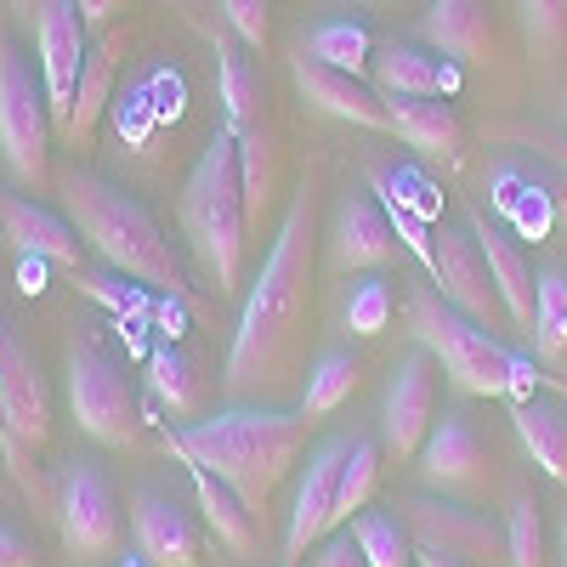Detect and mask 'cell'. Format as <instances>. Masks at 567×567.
Returning <instances> with one entry per match:
<instances>
[{"instance_id": "cell-1", "label": "cell", "mask_w": 567, "mask_h": 567, "mask_svg": "<svg viewBox=\"0 0 567 567\" xmlns=\"http://www.w3.org/2000/svg\"><path fill=\"white\" fill-rule=\"evenodd\" d=\"M318 165L301 171L290 210L278 216L272 250L245 296L239 329L227 347L221 386L233 403H261L272 409L290 398L307 374V341H312V272H318Z\"/></svg>"}, {"instance_id": "cell-2", "label": "cell", "mask_w": 567, "mask_h": 567, "mask_svg": "<svg viewBox=\"0 0 567 567\" xmlns=\"http://www.w3.org/2000/svg\"><path fill=\"white\" fill-rule=\"evenodd\" d=\"M307 432H312V420L301 409L239 403V409H221L210 420H187L176 432H165V449L187 465L210 471L216 483H227L261 516L267 499L278 494V483L290 477V465L301 460Z\"/></svg>"}, {"instance_id": "cell-3", "label": "cell", "mask_w": 567, "mask_h": 567, "mask_svg": "<svg viewBox=\"0 0 567 567\" xmlns=\"http://www.w3.org/2000/svg\"><path fill=\"white\" fill-rule=\"evenodd\" d=\"M58 194H63L74 233L114 272L148 284V290H165L171 301H187V267H182V256L165 239V227L154 221V210L142 199H131L125 187H114L97 171H80V165L58 171Z\"/></svg>"}, {"instance_id": "cell-4", "label": "cell", "mask_w": 567, "mask_h": 567, "mask_svg": "<svg viewBox=\"0 0 567 567\" xmlns=\"http://www.w3.org/2000/svg\"><path fill=\"white\" fill-rule=\"evenodd\" d=\"M176 221H182V239L187 250L199 256V267L210 272L216 296H233L245 278V250H250V216H245V182H239V148L233 136L216 131L194 171L182 182V199H176Z\"/></svg>"}, {"instance_id": "cell-5", "label": "cell", "mask_w": 567, "mask_h": 567, "mask_svg": "<svg viewBox=\"0 0 567 567\" xmlns=\"http://www.w3.org/2000/svg\"><path fill=\"white\" fill-rule=\"evenodd\" d=\"M409 336L437 358V369L449 374V386L465 392V398H511V403H523L545 381L534 358L511 352L494 329L471 323L437 290H414L409 296Z\"/></svg>"}, {"instance_id": "cell-6", "label": "cell", "mask_w": 567, "mask_h": 567, "mask_svg": "<svg viewBox=\"0 0 567 567\" xmlns=\"http://www.w3.org/2000/svg\"><path fill=\"white\" fill-rule=\"evenodd\" d=\"M52 109H45V85L23 63V52L0 34V159H7L12 182L40 187L52 176Z\"/></svg>"}, {"instance_id": "cell-7", "label": "cell", "mask_w": 567, "mask_h": 567, "mask_svg": "<svg viewBox=\"0 0 567 567\" xmlns=\"http://www.w3.org/2000/svg\"><path fill=\"white\" fill-rule=\"evenodd\" d=\"M52 516L58 539L74 561H103L120 545V499L91 460H69L52 477Z\"/></svg>"}, {"instance_id": "cell-8", "label": "cell", "mask_w": 567, "mask_h": 567, "mask_svg": "<svg viewBox=\"0 0 567 567\" xmlns=\"http://www.w3.org/2000/svg\"><path fill=\"white\" fill-rule=\"evenodd\" d=\"M69 409L91 443H103V449L136 443V392L103 352H91V347L69 352Z\"/></svg>"}, {"instance_id": "cell-9", "label": "cell", "mask_w": 567, "mask_h": 567, "mask_svg": "<svg viewBox=\"0 0 567 567\" xmlns=\"http://www.w3.org/2000/svg\"><path fill=\"white\" fill-rule=\"evenodd\" d=\"M437 358L414 347L392 363V381H386V403H381V454L392 460H414L425 449L437 425Z\"/></svg>"}, {"instance_id": "cell-10", "label": "cell", "mask_w": 567, "mask_h": 567, "mask_svg": "<svg viewBox=\"0 0 567 567\" xmlns=\"http://www.w3.org/2000/svg\"><path fill=\"white\" fill-rule=\"evenodd\" d=\"M34 52H40V85H45V109H52L58 136H69L74 114V85L85 69V18L74 0H34Z\"/></svg>"}, {"instance_id": "cell-11", "label": "cell", "mask_w": 567, "mask_h": 567, "mask_svg": "<svg viewBox=\"0 0 567 567\" xmlns=\"http://www.w3.org/2000/svg\"><path fill=\"white\" fill-rule=\"evenodd\" d=\"M403 528L414 539V550H454L477 567H494L505 561V528L488 523V511H471V505H454V499H432V494H414L398 505Z\"/></svg>"}, {"instance_id": "cell-12", "label": "cell", "mask_w": 567, "mask_h": 567, "mask_svg": "<svg viewBox=\"0 0 567 567\" xmlns=\"http://www.w3.org/2000/svg\"><path fill=\"white\" fill-rule=\"evenodd\" d=\"M398 256V233L386 205L369 194V187H352V194L336 205L323 227V261L329 272H369V267H386Z\"/></svg>"}, {"instance_id": "cell-13", "label": "cell", "mask_w": 567, "mask_h": 567, "mask_svg": "<svg viewBox=\"0 0 567 567\" xmlns=\"http://www.w3.org/2000/svg\"><path fill=\"white\" fill-rule=\"evenodd\" d=\"M432 284H437V296L449 307H460L471 323H483V329H505V301L494 290V272L477 250V239L471 233H449L437 227V267H432Z\"/></svg>"}, {"instance_id": "cell-14", "label": "cell", "mask_w": 567, "mask_h": 567, "mask_svg": "<svg viewBox=\"0 0 567 567\" xmlns=\"http://www.w3.org/2000/svg\"><path fill=\"white\" fill-rule=\"evenodd\" d=\"M347 437H323L318 454L307 460V477L296 488L290 534H284V567H296L329 528H336V494H341V465H347Z\"/></svg>"}, {"instance_id": "cell-15", "label": "cell", "mask_w": 567, "mask_h": 567, "mask_svg": "<svg viewBox=\"0 0 567 567\" xmlns=\"http://www.w3.org/2000/svg\"><path fill=\"white\" fill-rule=\"evenodd\" d=\"M369 85L381 97H454L460 91V63L425 52L420 40H374L369 58Z\"/></svg>"}, {"instance_id": "cell-16", "label": "cell", "mask_w": 567, "mask_h": 567, "mask_svg": "<svg viewBox=\"0 0 567 567\" xmlns=\"http://www.w3.org/2000/svg\"><path fill=\"white\" fill-rule=\"evenodd\" d=\"M131 539H136V556L148 567H194L199 561V523L159 488H136Z\"/></svg>"}, {"instance_id": "cell-17", "label": "cell", "mask_w": 567, "mask_h": 567, "mask_svg": "<svg viewBox=\"0 0 567 567\" xmlns=\"http://www.w3.org/2000/svg\"><path fill=\"white\" fill-rule=\"evenodd\" d=\"M414 40L449 63H494V12L488 0H432L414 23Z\"/></svg>"}, {"instance_id": "cell-18", "label": "cell", "mask_w": 567, "mask_h": 567, "mask_svg": "<svg viewBox=\"0 0 567 567\" xmlns=\"http://www.w3.org/2000/svg\"><path fill=\"white\" fill-rule=\"evenodd\" d=\"M290 74H296V91L329 120H347L358 131H392L386 125V97L374 91L363 74H347V69H323L312 58H290Z\"/></svg>"}, {"instance_id": "cell-19", "label": "cell", "mask_w": 567, "mask_h": 567, "mask_svg": "<svg viewBox=\"0 0 567 567\" xmlns=\"http://www.w3.org/2000/svg\"><path fill=\"white\" fill-rule=\"evenodd\" d=\"M386 125L420 159H432L443 171L465 165V125L449 97H386Z\"/></svg>"}, {"instance_id": "cell-20", "label": "cell", "mask_w": 567, "mask_h": 567, "mask_svg": "<svg viewBox=\"0 0 567 567\" xmlns=\"http://www.w3.org/2000/svg\"><path fill=\"white\" fill-rule=\"evenodd\" d=\"M414 460H420V477L432 488H477L488 477V443L465 414H443Z\"/></svg>"}, {"instance_id": "cell-21", "label": "cell", "mask_w": 567, "mask_h": 567, "mask_svg": "<svg viewBox=\"0 0 567 567\" xmlns=\"http://www.w3.org/2000/svg\"><path fill=\"white\" fill-rule=\"evenodd\" d=\"M0 239H12V250H23V261H52V267H69L80 272V233L74 221L40 210L18 194H0Z\"/></svg>"}, {"instance_id": "cell-22", "label": "cell", "mask_w": 567, "mask_h": 567, "mask_svg": "<svg viewBox=\"0 0 567 567\" xmlns=\"http://www.w3.org/2000/svg\"><path fill=\"white\" fill-rule=\"evenodd\" d=\"M471 239H477V250H483V261L494 272V290L505 301V318L534 336V278L539 272L528 267L523 245H516L499 221H488V210H471Z\"/></svg>"}, {"instance_id": "cell-23", "label": "cell", "mask_w": 567, "mask_h": 567, "mask_svg": "<svg viewBox=\"0 0 567 567\" xmlns=\"http://www.w3.org/2000/svg\"><path fill=\"white\" fill-rule=\"evenodd\" d=\"M233 148H239V182H245V216H250V233H261L267 216H272V205H278V182H284V148H278L272 120L239 131V136H233Z\"/></svg>"}, {"instance_id": "cell-24", "label": "cell", "mask_w": 567, "mask_h": 567, "mask_svg": "<svg viewBox=\"0 0 567 567\" xmlns=\"http://www.w3.org/2000/svg\"><path fill=\"white\" fill-rule=\"evenodd\" d=\"M511 425L545 477L567 483V409L550 398H523V403H511Z\"/></svg>"}, {"instance_id": "cell-25", "label": "cell", "mask_w": 567, "mask_h": 567, "mask_svg": "<svg viewBox=\"0 0 567 567\" xmlns=\"http://www.w3.org/2000/svg\"><path fill=\"white\" fill-rule=\"evenodd\" d=\"M216 91H221V131L227 136H239V131L267 120V85L245 63L239 45H227V40L216 45Z\"/></svg>"}, {"instance_id": "cell-26", "label": "cell", "mask_w": 567, "mask_h": 567, "mask_svg": "<svg viewBox=\"0 0 567 567\" xmlns=\"http://www.w3.org/2000/svg\"><path fill=\"white\" fill-rule=\"evenodd\" d=\"M290 58H312L323 69H347V74H363L369 80V58H374V34L358 23V18H323L312 23L296 45Z\"/></svg>"}, {"instance_id": "cell-27", "label": "cell", "mask_w": 567, "mask_h": 567, "mask_svg": "<svg viewBox=\"0 0 567 567\" xmlns=\"http://www.w3.org/2000/svg\"><path fill=\"white\" fill-rule=\"evenodd\" d=\"M114 69H120V34H103L85 45V69L74 85V114H69V142H85L97 131L103 109H109V91H114Z\"/></svg>"}, {"instance_id": "cell-28", "label": "cell", "mask_w": 567, "mask_h": 567, "mask_svg": "<svg viewBox=\"0 0 567 567\" xmlns=\"http://www.w3.org/2000/svg\"><path fill=\"white\" fill-rule=\"evenodd\" d=\"M194 471V499H199V511H205V523H210V534L227 545V550H256V511L233 494L227 483H216L210 471H199V465H187Z\"/></svg>"}, {"instance_id": "cell-29", "label": "cell", "mask_w": 567, "mask_h": 567, "mask_svg": "<svg viewBox=\"0 0 567 567\" xmlns=\"http://www.w3.org/2000/svg\"><path fill=\"white\" fill-rule=\"evenodd\" d=\"M358 381H363V363H358V352H347V347H329V352H318V363L307 369V386H301V414L318 425L323 414H336L352 392H358Z\"/></svg>"}, {"instance_id": "cell-30", "label": "cell", "mask_w": 567, "mask_h": 567, "mask_svg": "<svg viewBox=\"0 0 567 567\" xmlns=\"http://www.w3.org/2000/svg\"><path fill=\"white\" fill-rule=\"evenodd\" d=\"M534 352L539 363L567 358V267H539L534 278Z\"/></svg>"}, {"instance_id": "cell-31", "label": "cell", "mask_w": 567, "mask_h": 567, "mask_svg": "<svg viewBox=\"0 0 567 567\" xmlns=\"http://www.w3.org/2000/svg\"><path fill=\"white\" fill-rule=\"evenodd\" d=\"M148 386H154V398H159L176 420H194L199 403H205L199 363L187 358V352H176V347H159V352L148 358Z\"/></svg>"}, {"instance_id": "cell-32", "label": "cell", "mask_w": 567, "mask_h": 567, "mask_svg": "<svg viewBox=\"0 0 567 567\" xmlns=\"http://www.w3.org/2000/svg\"><path fill=\"white\" fill-rule=\"evenodd\" d=\"M347 534L358 539V550L369 556V567H414V539L403 528V516H381V511H358Z\"/></svg>"}, {"instance_id": "cell-33", "label": "cell", "mask_w": 567, "mask_h": 567, "mask_svg": "<svg viewBox=\"0 0 567 567\" xmlns=\"http://www.w3.org/2000/svg\"><path fill=\"white\" fill-rule=\"evenodd\" d=\"M374 483H381V443L352 437L347 465H341V494H336V528L352 523V516L374 499Z\"/></svg>"}, {"instance_id": "cell-34", "label": "cell", "mask_w": 567, "mask_h": 567, "mask_svg": "<svg viewBox=\"0 0 567 567\" xmlns=\"http://www.w3.org/2000/svg\"><path fill=\"white\" fill-rule=\"evenodd\" d=\"M505 567H545V516L534 494H523L505 516Z\"/></svg>"}, {"instance_id": "cell-35", "label": "cell", "mask_w": 567, "mask_h": 567, "mask_svg": "<svg viewBox=\"0 0 567 567\" xmlns=\"http://www.w3.org/2000/svg\"><path fill=\"white\" fill-rule=\"evenodd\" d=\"M494 142H505V148H528L534 159H545L561 182H567V131H550V125H528V120H511V125H488Z\"/></svg>"}, {"instance_id": "cell-36", "label": "cell", "mask_w": 567, "mask_h": 567, "mask_svg": "<svg viewBox=\"0 0 567 567\" xmlns=\"http://www.w3.org/2000/svg\"><path fill=\"white\" fill-rule=\"evenodd\" d=\"M523 29L539 63H556L567 52V0H523Z\"/></svg>"}, {"instance_id": "cell-37", "label": "cell", "mask_w": 567, "mask_h": 567, "mask_svg": "<svg viewBox=\"0 0 567 567\" xmlns=\"http://www.w3.org/2000/svg\"><path fill=\"white\" fill-rule=\"evenodd\" d=\"M392 307H398L392 301V284L386 278H363L358 290H352V301H347V329H352L358 341H374L392 323Z\"/></svg>"}, {"instance_id": "cell-38", "label": "cell", "mask_w": 567, "mask_h": 567, "mask_svg": "<svg viewBox=\"0 0 567 567\" xmlns=\"http://www.w3.org/2000/svg\"><path fill=\"white\" fill-rule=\"evenodd\" d=\"M227 29L239 34L250 52H267V40H272V12H267V0H216Z\"/></svg>"}, {"instance_id": "cell-39", "label": "cell", "mask_w": 567, "mask_h": 567, "mask_svg": "<svg viewBox=\"0 0 567 567\" xmlns=\"http://www.w3.org/2000/svg\"><path fill=\"white\" fill-rule=\"evenodd\" d=\"M312 567H369V556L358 550L352 534H336V539H318L312 545Z\"/></svg>"}, {"instance_id": "cell-40", "label": "cell", "mask_w": 567, "mask_h": 567, "mask_svg": "<svg viewBox=\"0 0 567 567\" xmlns=\"http://www.w3.org/2000/svg\"><path fill=\"white\" fill-rule=\"evenodd\" d=\"M40 556H34V545L18 534V528H7L0 523V567H34Z\"/></svg>"}, {"instance_id": "cell-41", "label": "cell", "mask_w": 567, "mask_h": 567, "mask_svg": "<svg viewBox=\"0 0 567 567\" xmlns=\"http://www.w3.org/2000/svg\"><path fill=\"white\" fill-rule=\"evenodd\" d=\"M74 7H80L85 29H109V23H114V12L125 7V0H74Z\"/></svg>"}, {"instance_id": "cell-42", "label": "cell", "mask_w": 567, "mask_h": 567, "mask_svg": "<svg viewBox=\"0 0 567 567\" xmlns=\"http://www.w3.org/2000/svg\"><path fill=\"white\" fill-rule=\"evenodd\" d=\"M414 567H477V561H465L454 550H414Z\"/></svg>"}, {"instance_id": "cell-43", "label": "cell", "mask_w": 567, "mask_h": 567, "mask_svg": "<svg viewBox=\"0 0 567 567\" xmlns=\"http://www.w3.org/2000/svg\"><path fill=\"white\" fill-rule=\"evenodd\" d=\"M12 12H18L23 23H34V0H12Z\"/></svg>"}, {"instance_id": "cell-44", "label": "cell", "mask_w": 567, "mask_h": 567, "mask_svg": "<svg viewBox=\"0 0 567 567\" xmlns=\"http://www.w3.org/2000/svg\"><path fill=\"white\" fill-rule=\"evenodd\" d=\"M561 556H567V516H561Z\"/></svg>"}, {"instance_id": "cell-45", "label": "cell", "mask_w": 567, "mask_h": 567, "mask_svg": "<svg viewBox=\"0 0 567 567\" xmlns=\"http://www.w3.org/2000/svg\"><path fill=\"white\" fill-rule=\"evenodd\" d=\"M358 7H386V0H358Z\"/></svg>"}, {"instance_id": "cell-46", "label": "cell", "mask_w": 567, "mask_h": 567, "mask_svg": "<svg viewBox=\"0 0 567 567\" xmlns=\"http://www.w3.org/2000/svg\"><path fill=\"white\" fill-rule=\"evenodd\" d=\"M556 386H561V398H567V381H556Z\"/></svg>"}, {"instance_id": "cell-47", "label": "cell", "mask_w": 567, "mask_h": 567, "mask_svg": "<svg viewBox=\"0 0 567 567\" xmlns=\"http://www.w3.org/2000/svg\"><path fill=\"white\" fill-rule=\"evenodd\" d=\"M561 109H567V103H561Z\"/></svg>"}]
</instances>
